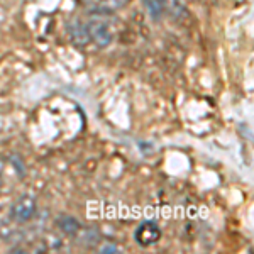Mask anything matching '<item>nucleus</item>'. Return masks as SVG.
Wrapping results in <instances>:
<instances>
[{
  "instance_id": "nucleus-1",
  "label": "nucleus",
  "mask_w": 254,
  "mask_h": 254,
  "mask_svg": "<svg viewBox=\"0 0 254 254\" xmlns=\"http://www.w3.org/2000/svg\"><path fill=\"white\" fill-rule=\"evenodd\" d=\"M36 210H38V203H36L34 196H31V195L19 196L10 208L12 217H14L17 222H29L32 217L36 215Z\"/></svg>"
},
{
  "instance_id": "nucleus-2",
  "label": "nucleus",
  "mask_w": 254,
  "mask_h": 254,
  "mask_svg": "<svg viewBox=\"0 0 254 254\" xmlns=\"http://www.w3.org/2000/svg\"><path fill=\"white\" fill-rule=\"evenodd\" d=\"M88 38L90 41L97 44L100 48H105L112 43V31L109 29V26L102 20H90L87 24Z\"/></svg>"
},
{
  "instance_id": "nucleus-3",
  "label": "nucleus",
  "mask_w": 254,
  "mask_h": 254,
  "mask_svg": "<svg viewBox=\"0 0 254 254\" xmlns=\"http://www.w3.org/2000/svg\"><path fill=\"white\" fill-rule=\"evenodd\" d=\"M161 237V231H159L158 224L153 220H146L136 229V241L141 246H151L158 243Z\"/></svg>"
},
{
  "instance_id": "nucleus-4",
  "label": "nucleus",
  "mask_w": 254,
  "mask_h": 254,
  "mask_svg": "<svg viewBox=\"0 0 254 254\" xmlns=\"http://www.w3.org/2000/svg\"><path fill=\"white\" fill-rule=\"evenodd\" d=\"M68 34L71 43H75L76 46H83L90 41L87 24H81L80 20H73L71 24H68Z\"/></svg>"
},
{
  "instance_id": "nucleus-5",
  "label": "nucleus",
  "mask_w": 254,
  "mask_h": 254,
  "mask_svg": "<svg viewBox=\"0 0 254 254\" xmlns=\"http://www.w3.org/2000/svg\"><path fill=\"white\" fill-rule=\"evenodd\" d=\"M56 225H58L66 236H75L81 229V224L71 215H60L58 219H56Z\"/></svg>"
},
{
  "instance_id": "nucleus-6",
  "label": "nucleus",
  "mask_w": 254,
  "mask_h": 254,
  "mask_svg": "<svg viewBox=\"0 0 254 254\" xmlns=\"http://www.w3.org/2000/svg\"><path fill=\"white\" fill-rule=\"evenodd\" d=\"M146 5V10L147 14H149L151 19L158 20L163 17V14H165V7H163V2L161 0H142Z\"/></svg>"
},
{
  "instance_id": "nucleus-7",
  "label": "nucleus",
  "mask_w": 254,
  "mask_h": 254,
  "mask_svg": "<svg viewBox=\"0 0 254 254\" xmlns=\"http://www.w3.org/2000/svg\"><path fill=\"white\" fill-rule=\"evenodd\" d=\"M126 3H129V0H109V5L114 7V9H121Z\"/></svg>"
},
{
  "instance_id": "nucleus-8",
  "label": "nucleus",
  "mask_w": 254,
  "mask_h": 254,
  "mask_svg": "<svg viewBox=\"0 0 254 254\" xmlns=\"http://www.w3.org/2000/svg\"><path fill=\"white\" fill-rule=\"evenodd\" d=\"M102 253H119V248L116 244H105L104 248L100 249Z\"/></svg>"
},
{
  "instance_id": "nucleus-9",
  "label": "nucleus",
  "mask_w": 254,
  "mask_h": 254,
  "mask_svg": "<svg viewBox=\"0 0 254 254\" xmlns=\"http://www.w3.org/2000/svg\"><path fill=\"white\" fill-rule=\"evenodd\" d=\"M5 161L3 159H0V185H3V180H5Z\"/></svg>"
}]
</instances>
